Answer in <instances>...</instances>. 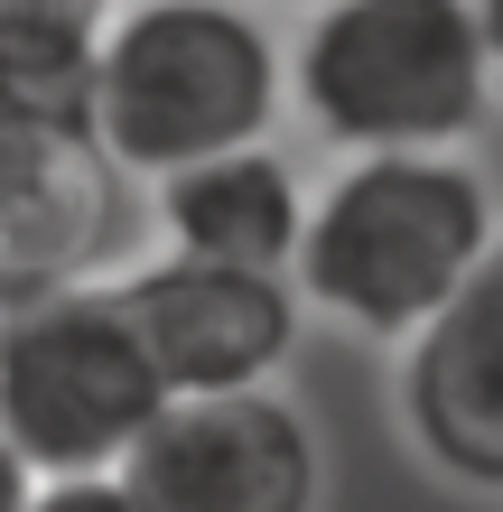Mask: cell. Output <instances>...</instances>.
Segmentation results:
<instances>
[{
    "instance_id": "obj_1",
    "label": "cell",
    "mask_w": 503,
    "mask_h": 512,
    "mask_svg": "<svg viewBox=\"0 0 503 512\" xmlns=\"http://www.w3.org/2000/svg\"><path fill=\"white\" fill-rule=\"evenodd\" d=\"M494 270V187L466 149H373L308 196L289 289L345 336L401 345Z\"/></svg>"
},
{
    "instance_id": "obj_2",
    "label": "cell",
    "mask_w": 503,
    "mask_h": 512,
    "mask_svg": "<svg viewBox=\"0 0 503 512\" xmlns=\"http://www.w3.org/2000/svg\"><path fill=\"white\" fill-rule=\"evenodd\" d=\"M280 47L243 0H112L84 66V131L150 187L280 131Z\"/></svg>"
},
{
    "instance_id": "obj_3",
    "label": "cell",
    "mask_w": 503,
    "mask_h": 512,
    "mask_svg": "<svg viewBox=\"0 0 503 512\" xmlns=\"http://www.w3.org/2000/svg\"><path fill=\"white\" fill-rule=\"evenodd\" d=\"M280 94L345 159L476 149L494 122V19L485 0H317Z\"/></svg>"
},
{
    "instance_id": "obj_4",
    "label": "cell",
    "mask_w": 503,
    "mask_h": 512,
    "mask_svg": "<svg viewBox=\"0 0 503 512\" xmlns=\"http://www.w3.org/2000/svg\"><path fill=\"white\" fill-rule=\"evenodd\" d=\"M159 401L168 391L140 354L112 280L0 298V438L19 447L28 475L122 466Z\"/></svg>"
},
{
    "instance_id": "obj_5",
    "label": "cell",
    "mask_w": 503,
    "mask_h": 512,
    "mask_svg": "<svg viewBox=\"0 0 503 512\" xmlns=\"http://www.w3.org/2000/svg\"><path fill=\"white\" fill-rule=\"evenodd\" d=\"M140 512H317L327 447L289 391H177L112 466Z\"/></svg>"
},
{
    "instance_id": "obj_6",
    "label": "cell",
    "mask_w": 503,
    "mask_h": 512,
    "mask_svg": "<svg viewBox=\"0 0 503 512\" xmlns=\"http://www.w3.org/2000/svg\"><path fill=\"white\" fill-rule=\"evenodd\" d=\"M122 317L140 354H150L159 391H252L280 382L289 354L308 336V308L289 289V270H243V261H196V252H159L122 270Z\"/></svg>"
},
{
    "instance_id": "obj_7",
    "label": "cell",
    "mask_w": 503,
    "mask_h": 512,
    "mask_svg": "<svg viewBox=\"0 0 503 512\" xmlns=\"http://www.w3.org/2000/svg\"><path fill=\"white\" fill-rule=\"evenodd\" d=\"M131 224V177L84 112H0V298L103 280Z\"/></svg>"
},
{
    "instance_id": "obj_8",
    "label": "cell",
    "mask_w": 503,
    "mask_h": 512,
    "mask_svg": "<svg viewBox=\"0 0 503 512\" xmlns=\"http://www.w3.org/2000/svg\"><path fill=\"white\" fill-rule=\"evenodd\" d=\"M401 429L466 494H503V270L466 280L429 326L401 336Z\"/></svg>"
},
{
    "instance_id": "obj_9",
    "label": "cell",
    "mask_w": 503,
    "mask_h": 512,
    "mask_svg": "<svg viewBox=\"0 0 503 512\" xmlns=\"http://www.w3.org/2000/svg\"><path fill=\"white\" fill-rule=\"evenodd\" d=\"M150 187H159L168 252L243 261V270H289L308 187H299V168H289L271 140L224 149V159H196V168H168V177H150Z\"/></svg>"
},
{
    "instance_id": "obj_10",
    "label": "cell",
    "mask_w": 503,
    "mask_h": 512,
    "mask_svg": "<svg viewBox=\"0 0 503 512\" xmlns=\"http://www.w3.org/2000/svg\"><path fill=\"white\" fill-rule=\"evenodd\" d=\"M112 0H0V112H84V66Z\"/></svg>"
},
{
    "instance_id": "obj_11",
    "label": "cell",
    "mask_w": 503,
    "mask_h": 512,
    "mask_svg": "<svg viewBox=\"0 0 503 512\" xmlns=\"http://www.w3.org/2000/svg\"><path fill=\"white\" fill-rule=\"evenodd\" d=\"M19 512H140V503H131V485H122V475L103 466V475H38Z\"/></svg>"
},
{
    "instance_id": "obj_12",
    "label": "cell",
    "mask_w": 503,
    "mask_h": 512,
    "mask_svg": "<svg viewBox=\"0 0 503 512\" xmlns=\"http://www.w3.org/2000/svg\"><path fill=\"white\" fill-rule=\"evenodd\" d=\"M28 485H38V475H28V466H19V447L0 438V512H19V503H28Z\"/></svg>"
}]
</instances>
